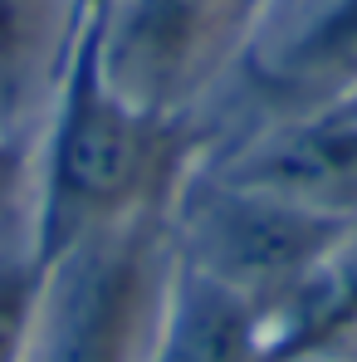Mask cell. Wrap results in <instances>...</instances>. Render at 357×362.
I'll return each instance as SVG.
<instances>
[{"label": "cell", "instance_id": "1", "mask_svg": "<svg viewBox=\"0 0 357 362\" xmlns=\"http://www.w3.org/2000/svg\"><path fill=\"white\" fill-rule=\"evenodd\" d=\"M191 172L181 118L132 103L108 78L98 54V20H83L59 78L35 152L25 245L35 264H54L88 235L157 211Z\"/></svg>", "mask_w": 357, "mask_h": 362}, {"label": "cell", "instance_id": "2", "mask_svg": "<svg viewBox=\"0 0 357 362\" xmlns=\"http://www.w3.org/2000/svg\"><path fill=\"white\" fill-rule=\"evenodd\" d=\"M167 206L118 221L45 264L30 362H142L172 279Z\"/></svg>", "mask_w": 357, "mask_h": 362}, {"label": "cell", "instance_id": "3", "mask_svg": "<svg viewBox=\"0 0 357 362\" xmlns=\"http://www.w3.org/2000/svg\"><path fill=\"white\" fill-rule=\"evenodd\" d=\"M348 221L353 216H318L269 191L226 181L211 167H191L167 206L172 255L250 299L264 318L313 274Z\"/></svg>", "mask_w": 357, "mask_h": 362}, {"label": "cell", "instance_id": "4", "mask_svg": "<svg viewBox=\"0 0 357 362\" xmlns=\"http://www.w3.org/2000/svg\"><path fill=\"white\" fill-rule=\"evenodd\" d=\"M259 5L264 0H113L98 20L103 69L132 103L181 118L235 59Z\"/></svg>", "mask_w": 357, "mask_h": 362}, {"label": "cell", "instance_id": "5", "mask_svg": "<svg viewBox=\"0 0 357 362\" xmlns=\"http://www.w3.org/2000/svg\"><path fill=\"white\" fill-rule=\"evenodd\" d=\"M211 172L318 216H357V103L289 108Z\"/></svg>", "mask_w": 357, "mask_h": 362}, {"label": "cell", "instance_id": "6", "mask_svg": "<svg viewBox=\"0 0 357 362\" xmlns=\"http://www.w3.org/2000/svg\"><path fill=\"white\" fill-rule=\"evenodd\" d=\"M142 362H264V313L172 255L167 299Z\"/></svg>", "mask_w": 357, "mask_h": 362}, {"label": "cell", "instance_id": "7", "mask_svg": "<svg viewBox=\"0 0 357 362\" xmlns=\"http://www.w3.org/2000/svg\"><path fill=\"white\" fill-rule=\"evenodd\" d=\"M269 98L318 108L357 93V0H318L259 64Z\"/></svg>", "mask_w": 357, "mask_h": 362}, {"label": "cell", "instance_id": "8", "mask_svg": "<svg viewBox=\"0 0 357 362\" xmlns=\"http://www.w3.org/2000/svg\"><path fill=\"white\" fill-rule=\"evenodd\" d=\"M74 35V0H0V108H20L35 88H54Z\"/></svg>", "mask_w": 357, "mask_h": 362}, {"label": "cell", "instance_id": "9", "mask_svg": "<svg viewBox=\"0 0 357 362\" xmlns=\"http://www.w3.org/2000/svg\"><path fill=\"white\" fill-rule=\"evenodd\" d=\"M40 284L45 269L35 264L30 245H0V362H30Z\"/></svg>", "mask_w": 357, "mask_h": 362}, {"label": "cell", "instance_id": "10", "mask_svg": "<svg viewBox=\"0 0 357 362\" xmlns=\"http://www.w3.org/2000/svg\"><path fill=\"white\" fill-rule=\"evenodd\" d=\"M30 177H35V152L0 122V245H10L15 230H25V216H30Z\"/></svg>", "mask_w": 357, "mask_h": 362}, {"label": "cell", "instance_id": "11", "mask_svg": "<svg viewBox=\"0 0 357 362\" xmlns=\"http://www.w3.org/2000/svg\"><path fill=\"white\" fill-rule=\"evenodd\" d=\"M343 353H348V358H343V362H357V343H348V348H343Z\"/></svg>", "mask_w": 357, "mask_h": 362}, {"label": "cell", "instance_id": "12", "mask_svg": "<svg viewBox=\"0 0 357 362\" xmlns=\"http://www.w3.org/2000/svg\"><path fill=\"white\" fill-rule=\"evenodd\" d=\"M353 103H357V93H353Z\"/></svg>", "mask_w": 357, "mask_h": 362}]
</instances>
